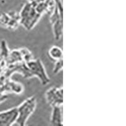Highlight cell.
Segmentation results:
<instances>
[{
    "label": "cell",
    "instance_id": "3",
    "mask_svg": "<svg viewBox=\"0 0 126 126\" xmlns=\"http://www.w3.org/2000/svg\"><path fill=\"white\" fill-rule=\"evenodd\" d=\"M28 69L32 76H36L39 79V80L44 85H47L50 81V79L47 76L46 69L44 67L43 64L40 59L32 60L26 63Z\"/></svg>",
    "mask_w": 126,
    "mask_h": 126
},
{
    "label": "cell",
    "instance_id": "8",
    "mask_svg": "<svg viewBox=\"0 0 126 126\" xmlns=\"http://www.w3.org/2000/svg\"><path fill=\"white\" fill-rule=\"evenodd\" d=\"M50 123L53 126H61L62 124V105H55L52 107Z\"/></svg>",
    "mask_w": 126,
    "mask_h": 126
},
{
    "label": "cell",
    "instance_id": "6",
    "mask_svg": "<svg viewBox=\"0 0 126 126\" xmlns=\"http://www.w3.org/2000/svg\"><path fill=\"white\" fill-rule=\"evenodd\" d=\"M18 21L20 22V15H14L13 13H4L0 16V25L8 29H15L18 26Z\"/></svg>",
    "mask_w": 126,
    "mask_h": 126
},
{
    "label": "cell",
    "instance_id": "4",
    "mask_svg": "<svg viewBox=\"0 0 126 126\" xmlns=\"http://www.w3.org/2000/svg\"><path fill=\"white\" fill-rule=\"evenodd\" d=\"M46 98L52 106L62 105L63 103V88L53 87L46 92Z\"/></svg>",
    "mask_w": 126,
    "mask_h": 126
},
{
    "label": "cell",
    "instance_id": "9",
    "mask_svg": "<svg viewBox=\"0 0 126 126\" xmlns=\"http://www.w3.org/2000/svg\"><path fill=\"white\" fill-rule=\"evenodd\" d=\"M49 55L52 59L55 61L63 59V51L58 46H54L50 47L49 50Z\"/></svg>",
    "mask_w": 126,
    "mask_h": 126
},
{
    "label": "cell",
    "instance_id": "5",
    "mask_svg": "<svg viewBox=\"0 0 126 126\" xmlns=\"http://www.w3.org/2000/svg\"><path fill=\"white\" fill-rule=\"evenodd\" d=\"M17 115L16 107L0 112V126H11L15 122Z\"/></svg>",
    "mask_w": 126,
    "mask_h": 126
},
{
    "label": "cell",
    "instance_id": "10",
    "mask_svg": "<svg viewBox=\"0 0 126 126\" xmlns=\"http://www.w3.org/2000/svg\"><path fill=\"white\" fill-rule=\"evenodd\" d=\"M62 68H63V59L56 61V64H55L54 68V73H59L60 71H61Z\"/></svg>",
    "mask_w": 126,
    "mask_h": 126
},
{
    "label": "cell",
    "instance_id": "1",
    "mask_svg": "<svg viewBox=\"0 0 126 126\" xmlns=\"http://www.w3.org/2000/svg\"><path fill=\"white\" fill-rule=\"evenodd\" d=\"M41 14L37 12L33 4L26 3L20 15V22L27 29H31L40 18Z\"/></svg>",
    "mask_w": 126,
    "mask_h": 126
},
{
    "label": "cell",
    "instance_id": "2",
    "mask_svg": "<svg viewBox=\"0 0 126 126\" xmlns=\"http://www.w3.org/2000/svg\"><path fill=\"white\" fill-rule=\"evenodd\" d=\"M36 107V99L33 96L29 98L18 107V115L15 122L19 126H23L26 124L29 117L34 112Z\"/></svg>",
    "mask_w": 126,
    "mask_h": 126
},
{
    "label": "cell",
    "instance_id": "7",
    "mask_svg": "<svg viewBox=\"0 0 126 126\" xmlns=\"http://www.w3.org/2000/svg\"><path fill=\"white\" fill-rule=\"evenodd\" d=\"M1 50H0V73L5 69L6 64H8V58L9 56V51L6 46V42L2 40L1 42ZM8 66V65H7Z\"/></svg>",
    "mask_w": 126,
    "mask_h": 126
}]
</instances>
